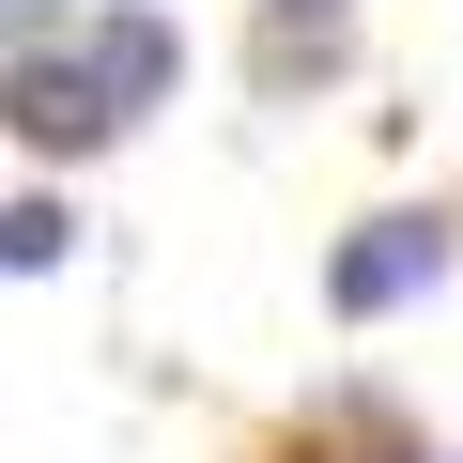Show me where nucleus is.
<instances>
[{"label": "nucleus", "instance_id": "obj_1", "mask_svg": "<svg viewBox=\"0 0 463 463\" xmlns=\"http://www.w3.org/2000/svg\"><path fill=\"white\" fill-rule=\"evenodd\" d=\"M432 279H448V232H432V216H355V248L325 263V309H340V325H386V309H417Z\"/></svg>", "mask_w": 463, "mask_h": 463}, {"label": "nucleus", "instance_id": "obj_2", "mask_svg": "<svg viewBox=\"0 0 463 463\" xmlns=\"http://www.w3.org/2000/svg\"><path fill=\"white\" fill-rule=\"evenodd\" d=\"M109 124H124V93L93 78V47H78V32H62V62H47V47H16V139H32V155H93Z\"/></svg>", "mask_w": 463, "mask_h": 463}, {"label": "nucleus", "instance_id": "obj_3", "mask_svg": "<svg viewBox=\"0 0 463 463\" xmlns=\"http://www.w3.org/2000/svg\"><path fill=\"white\" fill-rule=\"evenodd\" d=\"M78 47H93V78H109V93H124V124H139V109H170V93H185V32H170V16H155V0H124V16H93V32H78Z\"/></svg>", "mask_w": 463, "mask_h": 463}, {"label": "nucleus", "instance_id": "obj_4", "mask_svg": "<svg viewBox=\"0 0 463 463\" xmlns=\"http://www.w3.org/2000/svg\"><path fill=\"white\" fill-rule=\"evenodd\" d=\"M62 248H78V216H62V201H47V185H32V201H16V216H0V263H16V279H47V263H62Z\"/></svg>", "mask_w": 463, "mask_h": 463}, {"label": "nucleus", "instance_id": "obj_5", "mask_svg": "<svg viewBox=\"0 0 463 463\" xmlns=\"http://www.w3.org/2000/svg\"><path fill=\"white\" fill-rule=\"evenodd\" d=\"M294 62H340V0H279V32H263V78Z\"/></svg>", "mask_w": 463, "mask_h": 463}, {"label": "nucleus", "instance_id": "obj_6", "mask_svg": "<svg viewBox=\"0 0 463 463\" xmlns=\"http://www.w3.org/2000/svg\"><path fill=\"white\" fill-rule=\"evenodd\" d=\"M16 16V47H47V32H78V0H0Z\"/></svg>", "mask_w": 463, "mask_h": 463}, {"label": "nucleus", "instance_id": "obj_7", "mask_svg": "<svg viewBox=\"0 0 463 463\" xmlns=\"http://www.w3.org/2000/svg\"><path fill=\"white\" fill-rule=\"evenodd\" d=\"M448 463H463V448H448Z\"/></svg>", "mask_w": 463, "mask_h": 463}]
</instances>
